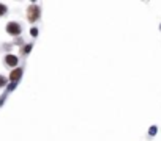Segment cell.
I'll return each mask as SVG.
<instances>
[{"mask_svg": "<svg viewBox=\"0 0 161 141\" xmlns=\"http://www.w3.org/2000/svg\"><path fill=\"white\" fill-rule=\"evenodd\" d=\"M5 13H7V7L3 3H0V16H3Z\"/></svg>", "mask_w": 161, "mask_h": 141, "instance_id": "cell-5", "label": "cell"}, {"mask_svg": "<svg viewBox=\"0 0 161 141\" xmlns=\"http://www.w3.org/2000/svg\"><path fill=\"white\" fill-rule=\"evenodd\" d=\"M30 33L33 35V36H36V35H38V30H36V28H32V30H30Z\"/></svg>", "mask_w": 161, "mask_h": 141, "instance_id": "cell-8", "label": "cell"}, {"mask_svg": "<svg viewBox=\"0 0 161 141\" xmlns=\"http://www.w3.org/2000/svg\"><path fill=\"white\" fill-rule=\"evenodd\" d=\"M5 63H7L8 66H16L17 57H14V55H7V57H5Z\"/></svg>", "mask_w": 161, "mask_h": 141, "instance_id": "cell-4", "label": "cell"}, {"mask_svg": "<svg viewBox=\"0 0 161 141\" xmlns=\"http://www.w3.org/2000/svg\"><path fill=\"white\" fill-rule=\"evenodd\" d=\"M21 25L19 24H16V22H10L7 25V31L10 35H13V36H17V35H21Z\"/></svg>", "mask_w": 161, "mask_h": 141, "instance_id": "cell-1", "label": "cell"}, {"mask_svg": "<svg viewBox=\"0 0 161 141\" xmlns=\"http://www.w3.org/2000/svg\"><path fill=\"white\" fill-rule=\"evenodd\" d=\"M5 85H7V78L0 75V88H2V86H5Z\"/></svg>", "mask_w": 161, "mask_h": 141, "instance_id": "cell-6", "label": "cell"}, {"mask_svg": "<svg viewBox=\"0 0 161 141\" xmlns=\"http://www.w3.org/2000/svg\"><path fill=\"white\" fill-rule=\"evenodd\" d=\"M21 75H22V69H14L10 74V80L11 82H17L19 78H21Z\"/></svg>", "mask_w": 161, "mask_h": 141, "instance_id": "cell-3", "label": "cell"}, {"mask_svg": "<svg viewBox=\"0 0 161 141\" xmlns=\"http://www.w3.org/2000/svg\"><path fill=\"white\" fill-rule=\"evenodd\" d=\"M38 17H40V8H38L36 5H32V7L28 8V20H30V22H35Z\"/></svg>", "mask_w": 161, "mask_h": 141, "instance_id": "cell-2", "label": "cell"}, {"mask_svg": "<svg viewBox=\"0 0 161 141\" xmlns=\"http://www.w3.org/2000/svg\"><path fill=\"white\" fill-rule=\"evenodd\" d=\"M30 49H32V46H25L24 49H22V54H28V52H30Z\"/></svg>", "mask_w": 161, "mask_h": 141, "instance_id": "cell-7", "label": "cell"}]
</instances>
